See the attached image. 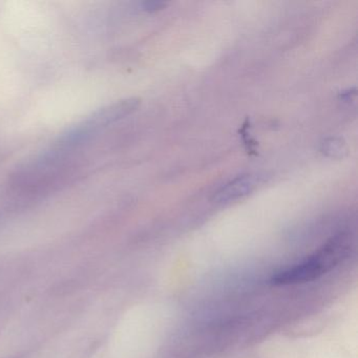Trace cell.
Wrapping results in <instances>:
<instances>
[{
  "mask_svg": "<svg viewBox=\"0 0 358 358\" xmlns=\"http://www.w3.org/2000/svg\"><path fill=\"white\" fill-rule=\"evenodd\" d=\"M166 6L164 1H156V0H150V1H144L142 3V8L145 11L148 12H156L158 10L163 9Z\"/></svg>",
  "mask_w": 358,
  "mask_h": 358,
  "instance_id": "5b68a950",
  "label": "cell"
},
{
  "mask_svg": "<svg viewBox=\"0 0 358 358\" xmlns=\"http://www.w3.org/2000/svg\"><path fill=\"white\" fill-rule=\"evenodd\" d=\"M139 104L140 100L138 98H129L96 110L91 116L64 134L59 140L60 145L72 146L81 143L102 127H108L135 112Z\"/></svg>",
  "mask_w": 358,
  "mask_h": 358,
  "instance_id": "7a4b0ae2",
  "label": "cell"
},
{
  "mask_svg": "<svg viewBox=\"0 0 358 358\" xmlns=\"http://www.w3.org/2000/svg\"><path fill=\"white\" fill-rule=\"evenodd\" d=\"M345 145L339 139H330L324 142L322 152L332 158H341L345 152Z\"/></svg>",
  "mask_w": 358,
  "mask_h": 358,
  "instance_id": "277c9868",
  "label": "cell"
},
{
  "mask_svg": "<svg viewBox=\"0 0 358 358\" xmlns=\"http://www.w3.org/2000/svg\"><path fill=\"white\" fill-rule=\"evenodd\" d=\"M257 185V180L252 176H242L224 186L215 194V201L220 204L234 202L250 194Z\"/></svg>",
  "mask_w": 358,
  "mask_h": 358,
  "instance_id": "3957f363",
  "label": "cell"
},
{
  "mask_svg": "<svg viewBox=\"0 0 358 358\" xmlns=\"http://www.w3.org/2000/svg\"><path fill=\"white\" fill-rule=\"evenodd\" d=\"M349 248L347 236L339 234L329 240L309 259L274 274L271 282L274 285H296L317 280L341 263L347 257Z\"/></svg>",
  "mask_w": 358,
  "mask_h": 358,
  "instance_id": "6da1fadb",
  "label": "cell"
}]
</instances>
